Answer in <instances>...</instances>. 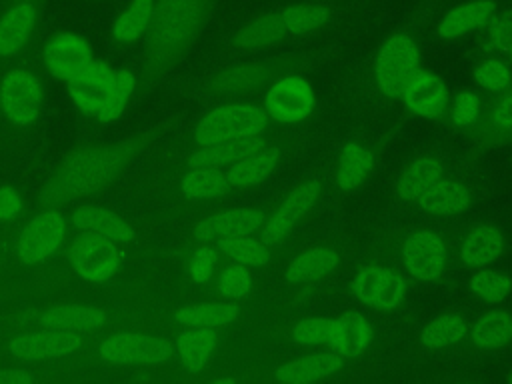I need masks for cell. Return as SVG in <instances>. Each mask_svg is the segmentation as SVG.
I'll list each match as a JSON object with an SVG mask.
<instances>
[{"instance_id": "cell-1", "label": "cell", "mask_w": 512, "mask_h": 384, "mask_svg": "<svg viewBox=\"0 0 512 384\" xmlns=\"http://www.w3.org/2000/svg\"><path fill=\"white\" fill-rule=\"evenodd\" d=\"M334 16V10L322 2H300L254 16L242 24L230 38L238 50H262L286 42L288 38L308 36L322 30Z\"/></svg>"}, {"instance_id": "cell-2", "label": "cell", "mask_w": 512, "mask_h": 384, "mask_svg": "<svg viewBox=\"0 0 512 384\" xmlns=\"http://www.w3.org/2000/svg\"><path fill=\"white\" fill-rule=\"evenodd\" d=\"M212 10V0H156L154 22L148 32L150 52L158 62L180 56L198 36Z\"/></svg>"}, {"instance_id": "cell-3", "label": "cell", "mask_w": 512, "mask_h": 384, "mask_svg": "<svg viewBox=\"0 0 512 384\" xmlns=\"http://www.w3.org/2000/svg\"><path fill=\"white\" fill-rule=\"evenodd\" d=\"M390 258L398 262L404 276L416 282H436L450 266V240L438 230L412 228L388 240Z\"/></svg>"}, {"instance_id": "cell-4", "label": "cell", "mask_w": 512, "mask_h": 384, "mask_svg": "<svg viewBox=\"0 0 512 384\" xmlns=\"http://www.w3.org/2000/svg\"><path fill=\"white\" fill-rule=\"evenodd\" d=\"M270 118L264 108L250 102H224L208 110L194 128V142L216 144L262 136L268 132Z\"/></svg>"}, {"instance_id": "cell-5", "label": "cell", "mask_w": 512, "mask_h": 384, "mask_svg": "<svg viewBox=\"0 0 512 384\" xmlns=\"http://www.w3.org/2000/svg\"><path fill=\"white\" fill-rule=\"evenodd\" d=\"M420 72V50L412 34L396 32L380 46L374 62V82L388 98H400Z\"/></svg>"}, {"instance_id": "cell-6", "label": "cell", "mask_w": 512, "mask_h": 384, "mask_svg": "<svg viewBox=\"0 0 512 384\" xmlns=\"http://www.w3.org/2000/svg\"><path fill=\"white\" fill-rule=\"evenodd\" d=\"M348 290L366 308L392 312L404 304L408 296V280L404 272L390 264L370 262L356 268L348 282Z\"/></svg>"}, {"instance_id": "cell-7", "label": "cell", "mask_w": 512, "mask_h": 384, "mask_svg": "<svg viewBox=\"0 0 512 384\" xmlns=\"http://www.w3.org/2000/svg\"><path fill=\"white\" fill-rule=\"evenodd\" d=\"M44 106V86L36 72L24 66L10 68L0 80V114L14 128H30Z\"/></svg>"}, {"instance_id": "cell-8", "label": "cell", "mask_w": 512, "mask_h": 384, "mask_svg": "<svg viewBox=\"0 0 512 384\" xmlns=\"http://www.w3.org/2000/svg\"><path fill=\"white\" fill-rule=\"evenodd\" d=\"M98 356L112 366H162L174 358V344L156 334L122 330L100 340Z\"/></svg>"}, {"instance_id": "cell-9", "label": "cell", "mask_w": 512, "mask_h": 384, "mask_svg": "<svg viewBox=\"0 0 512 384\" xmlns=\"http://www.w3.org/2000/svg\"><path fill=\"white\" fill-rule=\"evenodd\" d=\"M122 248L118 242L80 232L68 248V264L72 272L88 282L102 284L112 280L122 266Z\"/></svg>"}, {"instance_id": "cell-10", "label": "cell", "mask_w": 512, "mask_h": 384, "mask_svg": "<svg viewBox=\"0 0 512 384\" xmlns=\"http://www.w3.org/2000/svg\"><path fill=\"white\" fill-rule=\"evenodd\" d=\"M322 192H324L322 180H318V178L302 180L266 216V220L260 228V238L268 246L282 244L294 232V228L318 206Z\"/></svg>"}, {"instance_id": "cell-11", "label": "cell", "mask_w": 512, "mask_h": 384, "mask_svg": "<svg viewBox=\"0 0 512 384\" xmlns=\"http://www.w3.org/2000/svg\"><path fill=\"white\" fill-rule=\"evenodd\" d=\"M68 236V218L54 208L34 214L20 230L14 252L24 264H42L56 256Z\"/></svg>"}, {"instance_id": "cell-12", "label": "cell", "mask_w": 512, "mask_h": 384, "mask_svg": "<svg viewBox=\"0 0 512 384\" xmlns=\"http://www.w3.org/2000/svg\"><path fill=\"white\" fill-rule=\"evenodd\" d=\"M316 106V96L308 80L296 74L278 76L264 94V112L280 124H296L306 120Z\"/></svg>"}, {"instance_id": "cell-13", "label": "cell", "mask_w": 512, "mask_h": 384, "mask_svg": "<svg viewBox=\"0 0 512 384\" xmlns=\"http://www.w3.org/2000/svg\"><path fill=\"white\" fill-rule=\"evenodd\" d=\"M82 344L84 340L76 332L40 326L38 330L16 334L8 342V354L18 362H46L66 358L78 352Z\"/></svg>"}, {"instance_id": "cell-14", "label": "cell", "mask_w": 512, "mask_h": 384, "mask_svg": "<svg viewBox=\"0 0 512 384\" xmlns=\"http://www.w3.org/2000/svg\"><path fill=\"white\" fill-rule=\"evenodd\" d=\"M92 60V44L80 32L62 30L46 38L42 44V64L46 72L60 82L72 80Z\"/></svg>"}, {"instance_id": "cell-15", "label": "cell", "mask_w": 512, "mask_h": 384, "mask_svg": "<svg viewBox=\"0 0 512 384\" xmlns=\"http://www.w3.org/2000/svg\"><path fill=\"white\" fill-rule=\"evenodd\" d=\"M298 64V58L292 56H274L264 60L240 62L226 66L210 80V92L214 94H236L252 90L268 80H276L282 74H288Z\"/></svg>"}, {"instance_id": "cell-16", "label": "cell", "mask_w": 512, "mask_h": 384, "mask_svg": "<svg viewBox=\"0 0 512 384\" xmlns=\"http://www.w3.org/2000/svg\"><path fill=\"white\" fill-rule=\"evenodd\" d=\"M268 212L262 206H242L214 212L202 218L194 228V238L200 242H218L234 236H250L260 232Z\"/></svg>"}, {"instance_id": "cell-17", "label": "cell", "mask_w": 512, "mask_h": 384, "mask_svg": "<svg viewBox=\"0 0 512 384\" xmlns=\"http://www.w3.org/2000/svg\"><path fill=\"white\" fill-rule=\"evenodd\" d=\"M40 6L36 0H14L0 14V58L16 56L38 28Z\"/></svg>"}, {"instance_id": "cell-18", "label": "cell", "mask_w": 512, "mask_h": 384, "mask_svg": "<svg viewBox=\"0 0 512 384\" xmlns=\"http://www.w3.org/2000/svg\"><path fill=\"white\" fill-rule=\"evenodd\" d=\"M112 74H114V68L106 60L94 58L72 80L66 82L70 102L80 114L92 116V118L98 114V108L112 80Z\"/></svg>"}, {"instance_id": "cell-19", "label": "cell", "mask_w": 512, "mask_h": 384, "mask_svg": "<svg viewBox=\"0 0 512 384\" xmlns=\"http://www.w3.org/2000/svg\"><path fill=\"white\" fill-rule=\"evenodd\" d=\"M400 98L410 114L420 118H438L446 112L450 94L440 76L420 70Z\"/></svg>"}, {"instance_id": "cell-20", "label": "cell", "mask_w": 512, "mask_h": 384, "mask_svg": "<svg viewBox=\"0 0 512 384\" xmlns=\"http://www.w3.org/2000/svg\"><path fill=\"white\" fill-rule=\"evenodd\" d=\"M496 12L498 4L494 0H468L456 4L440 18L436 26V36L440 40H456L480 32Z\"/></svg>"}, {"instance_id": "cell-21", "label": "cell", "mask_w": 512, "mask_h": 384, "mask_svg": "<svg viewBox=\"0 0 512 384\" xmlns=\"http://www.w3.org/2000/svg\"><path fill=\"white\" fill-rule=\"evenodd\" d=\"M284 158V148L272 142L252 150L250 154L242 156L234 164L226 168V176L232 188H252L264 182L268 176L276 172Z\"/></svg>"}, {"instance_id": "cell-22", "label": "cell", "mask_w": 512, "mask_h": 384, "mask_svg": "<svg viewBox=\"0 0 512 384\" xmlns=\"http://www.w3.org/2000/svg\"><path fill=\"white\" fill-rule=\"evenodd\" d=\"M70 222L78 232L102 236L118 244L132 242L136 238L134 226L126 218H122L120 214L104 206H92V204L80 206L72 212Z\"/></svg>"}, {"instance_id": "cell-23", "label": "cell", "mask_w": 512, "mask_h": 384, "mask_svg": "<svg viewBox=\"0 0 512 384\" xmlns=\"http://www.w3.org/2000/svg\"><path fill=\"white\" fill-rule=\"evenodd\" d=\"M108 324V314L90 304H54L38 314V326L66 332H94Z\"/></svg>"}, {"instance_id": "cell-24", "label": "cell", "mask_w": 512, "mask_h": 384, "mask_svg": "<svg viewBox=\"0 0 512 384\" xmlns=\"http://www.w3.org/2000/svg\"><path fill=\"white\" fill-rule=\"evenodd\" d=\"M506 248L504 232L494 224L472 226L458 244V258L468 268H484L498 260Z\"/></svg>"}, {"instance_id": "cell-25", "label": "cell", "mask_w": 512, "mask_h": 384, "mask_svg": "<svg viewBox=\"0 0 512 384\" xmlns=\"http://www.w3.org/2000/svg\"><path fill=\"white\" fill-rule=\"evenodd\" d=\"M374 340V328L360 312H344L332 318V334L328 346L344 360L362 356Z\"/></svg>"}, {"instance_id": "cell-26", "label": "cell", "mask_w": 512, "mask_h": 384, "mask_svg": "<svg viewBox=\"0 0 512 384\" xmlns=\"http://www.w3.org/2000/svg\"><path fill=\"white\" fill-rule=\"evenodd\" d=\"M344 368V358L332 352H318L294 358L276 370V380L284 384H314Z\"/></svg>"}, {"instance_id": "cell-27", "label": "cell", "mask_w": 512, "mask_h": 384, "mask_svg": "<svg viewBox=\"0 0 512 384\" xmlns=\"http://www.w3.org/2000/svg\"><path fill=\"white\" fill-rule=\"evenodd\" d=\"M472 204V190L452 178H440L430 190H426L418 200L416 206L420 212L428 216H456L468 210Z\"/></svg>"}, {"instance_id": "cell-28", "label": "cell", "mask_w": 512, "mask_h": 384, "mask_svg": "<svg viewBox=\"0 0 512 384\" xmlns=\"http://www.w3.org/2000/svg\"><path fill=\"white\" fill-rule=\"evenodd\" d=\"M340 258L342 256L334 246H312L288 262L284 270V280L294 286L316 282L332 274L340 266Z\"/></svg>"}, {"instance_id": "cell-29", "label": "cell", "mask_w": 512, "mask_h": 384, "mask_svg": "<svg viewBox=\"0 0 512 384\" xmlns=\"http://www.w3.org/2000/svg\"><path fill=\"white\" fill-rule=\"evenodd\" d=\"M374 168V152L362 142H348L340 148L334 168V182L340 192L360 188Z\"/></svg>"}, {"instance_id": "cell-30", "label": "cell", "mask_w": 512, "mask_h": 384, "mask_svg": "<svg viewBox=\"0 0 512 384\" xmlns=\"http://www.w3.org/2000/svg\"><path fill=\"white\" fill-rule=\"evenodd\" d=\"M216 346L218 334L214 328H184L176 338L174 356L186 372L198 374L208 366Z\"/></svg>"}, {"instance_id": "cell-31", "label": "cell", "mask_w": 512, "mask_h": 384, "mask_svg": "<svg viewBox=\"0 0 512 384\" xmlns=\"http://www.w3.org/2000/svg\"><path fill=\"white\" fill-rule=\"evenodd\" d=\"M266 134L242 138V140H228L216 144H202L188 156V168H228L242 156L250 154L252 150L264 146Z\"/></svg>"}, {"instance_id": "cell-32", "label": "cell", "mask_w": 512, "mask_h": 384, "mask_svg": "<svg viewBox=\"0 0 512 384\" xmlns=\"http://www.w3.org/2000/svg\"><path fill=\"white\" fill-rule=\"evenodd\" d=\"M444 176H446V168L440 158L420 156L402 170L396 182V196L402 202L416 204V200Z\"/></svg>"}, {"instance_id": "cell-33", "label": "cell", "mask_w": 512, "mask_h": 384, "mask_svg": "<svg viewBox=\"0 0 512 384\" xmlns=\"http://www.w3.org/2000/svg\"><path fill=\"white\" fill-rule=\"evenodd\" d=\"M156 12V0H128L112 22L110 36L116 44H134L148 36Z\"/></svg>"}, {"instance_id": "cell-34", "label": "cell", "mask_w": 512, "mask_h": 384, "mask_svg": "<svg viewBox=\"0 0 512 384\" xmlns=\"http://www.w3.org/2000/svg\"><path fill=\"white\" fill-rule=\"evenodd\" d=\"M238 316H240V308L238 304H234V300L188 304L174 312V320L184 328H214V330L236 322Z\"/></svg>"}, {"instance_id": "cell-35", "label": "cell", "mask_w": 512, "mask_h": 384, "mask_svg": "<svg viewBox=\"0 0 512 384\" xmlns=\"http://www.w3.org/2000/svg\"><path fill=\"white\" fill-rule=\"evenodd\" d=\"M468 340L480 350H496L512 340V314L502 308L480 314L468 328Z\"/></svg>"}, {"instance_id": "cell-36", "label": "cell", "mask_w": 512, "mask_h": 384, "mask_svg": "<svg viewBox=\"0 0 512 384\" xmlns=\"http://www.w3.org/2000/svg\"><path fill=\"white\" fill-rule=\"evenodd\" d=\"M230 188L222 168H188L180 178V192L190 200H214L228 194Z\"/></svg>"}, {"instance_id": "cell-37", "label": "cell", "mask_w": 512, "mask_h": 384, "mask_svg": "<svg viewBox=\"0 0 512 384\" xmlns=\"http://www.w3.org/2000/svg\"><path fill=\"white\" fill-rule=\"evenodd\" d=\"M468 322L462 314L446 312L432 318L420 332V342L430 350L452 348L468 338Z\"/></svg>"}, {"instance_id": "cell-38", "label": "cell", "mask_w": 512, "mask_h": 384, "mask_svg": "<svg viewBox=\"0 0 512 384\" xmlns=\"http://www.w3.org/2000/svg\"><path fill=\"white\" fill-rule=\"evenodd\" d=\"M134 90H136L134 72L128 68H114L112 80H110L104 100L98 108V114L94 118L102 124H110V122L118 120L124 114L126 106L130 104Z\"/></svg>"}, {"instance_id": "cell-39", "label": "cell", "mask_w": 512, "mask_h": 384, "mask_svg": "<svg viewBox=\"0 0 512 384\" xmlns=\"http://www.w3.org/2000/svg\"><path fill=\"white\" fill-rule=\"evenodd\" d=\"M216 248L230 262H238V264H244L248 268H260V266L268 264L270 258H272L270 246L262 238L260 240L254 238V234L218 240Z\"/></svg>"}, {"instance_id": "cell-40", "label": "cell", "mask_w": 512, "mask_h": 384, "mask_svg": "<svg viewBox=\"0 0 512 384\" xmlns=\"http://www.w3.org/2000/svg\"><path fill=\"white\" fill-rule=\"evenodd\" d=\"M478 136L484 142L512 140V88L506 90L490 108L486 122L480 126Z\"/></svg>"}, {"instance_id": "cell-41", "label": "cell", "mask_w": 512, "mask_h": 384, "mask_svg": "<svg viewBox=\"0 0 512 384\" xmlns=\"http://www.w3.org/2000/svg\"><path fill=\"white\" fill-rule=\"evenodd\" d=\"M470 292L488 304H498L512 292V278L498 270H480L474 272L468 280Z\"/></svg>"}, {"instance_id": "cell-42", "label": "cell", "mask_w": 512, "mask_h": 384, "mask_svg": "<svg viewBox=\"0 0 512 384\" xmlns=\"http://www.w3.org/2000/svg\"><path fill=\"white\" fill-rule=\"evenodd\" d=\"M252 284H254V278H252L250 268L244 264H238V262H230L220 270V274L216 278V292L222 298L236 302L250 294Z\"/></svg>"}, {"instance_id": "cell-43", "label": "cell", "mask_w": 512, "mask_h": 384, "mask_svg": "<svg viewBox=\"0 0 512 384\" xmlns=\"http://www.w3.org/2000/svg\"><path fill=\"white\" fill-rule=\"evenodd\" d=\"M482 48L486 52L498 54L512 48V10H498L492 20L480 30Z\"/></svg>"}, {"instance_id": "cell-44", "label": "cell", "mask_w": 512, "mask_h": 384, "mask_svg": "<svg viewBox=\"0 0 512 384\" xmlns=\"http://www.w3.org/2000/svg\"><path fill=\"white\" fill-rule=\"evenodd\" d=\"M474 80L488 92H504L512 84V70L500 58H486L474 68Z\"/></svg>"}, {"instance_id": "cell-45", "label": "cell", "mask_w": 512, "mask_h": 384, "mask_svg": "<svg viewBox=\"0 0 512 384\" xmlns=\"http://www.w3.org/2000/svg\"><path fill=\"white\" fill-rule=\"evenodd\" d=\"M332 334V318L312 316L294 324L292 340L300 346H328Z\"/></svg>"}, {"instance_id": "cell-46", "label": "cell", "mask_w": 512, "mask_h": 384, "mask_svg": "<svg viewBox=\"0 0 512 384\" xmlns=\"http://www.w3.org/2000/svg\"><path fill=\"white\" fill-rule=\"evenodd\" d=\"M218 248L210 242H202L196 246L188 258V276L196 284H206L212 280L218 264Z\"/></svg>"}, {"instance_id": "cell-47", "label": "cell", "mask_w": 512, "mask_h": 384, "mask_svg": "<svg viewBox=\"0 0 512 384\" xmlns=\"http://www.w3.org/2000/svg\"><path fill=\"white\" fill-rule=\"evenodd\" d=\"M482 114L480 96L472 90H462L456 94L450 106V122L456 128H472Z\"/></svg>"}, {"instance_id": "cell-48", "label": "cell", "mask_w": 512, "mask_h": 384, "mask_svg": "<svg viewBox=\"0 0 512 384\" xmlns=\"http://www.w3.org/2000/svg\"><path fill=\"white\" fill-rule=\"evenodd\" d=\"M24 210V198L18 188L4 184L0 186V224L16 220Z\"/></svg>"}, {"instance_id": "cell-49", "label": "cell", "mask_w": 512, "mask_h": 384, "mask_svg": "<svg viewBox=\"0 0 512 384\" xmlns=\"http://www.w3.org/2000/svg\"><path fill=\"white\" fill-rule=\"evenodd\" d=\"M38 378L28 368H2L0 384H34Z\"/></svg>"}, {"instance_id": "cell-50", "label": "cell", "mask_w": 512, "mask_h": 384, "mask_svg": "<svg viewBox=\"0 0 512 384\" xmlns=\"http://www.w3.org/2000/svg\"><path fill=\"white\" fill-rule=\"evenodd\" d=\"M216 384H230V382H236L234 376H222V378H214Z\"/></svg>"}, {"instance_id": "cell-51", "label": "cell", "mask_w": 512, "mask_h": 384, "mask_svg": "<svg viewBox=\"0 0 512 384\" xmlns=\"http://www.w3.org/2000/svg\"><path fill=\"white\" fill-rule=\"evenodd\" d=\"M506 380H508V382H510V384H512V372H510V374H508V376H506Z\"/></svg>"}, {"instance_id": "cell-52", "label": "cell", "mask_w": 512, "mask_h": 384, "mask_svg": "<svg viewBox=\"0 0 512 384\" xmlns=\"http://www.w3.org/2000/svg\"><path fill=\"white\" fill-rule=\"evenodd\" d=\"M12 2H14V0H12Z\"/></svg>"}]
</instances>
